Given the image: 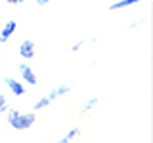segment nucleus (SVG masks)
Here are the masks:
<instances>
[{"label":"nucleus","instance_id":"f257e3e1","mask_svg":"<svg viewBox=\"0 0 153 143\" xmlns=\"http://www.w3.org/2000/svg\"><path fill=\"white\" fill-rule=\"evenodd\" d=\"M8 122L12 128H16V130H27V128L33 126V122H35V114L33 113H19L16 109H10L8 111Z\"/></svg>","mask_w":153,"mask_h":143},{"label":"nucleus","instance_id":"39448f33","mask_svg":"<svg viewBox=\"0 0 153 143\" xmlns=\"http://www.w3.org/2000/svg\"><path fill=\"white\" fill-rule=\"evenodd\" d=\"M16 32V21H8L0 31V42H8V38Z\"/></svg>","mask_w":153,"mask_h":143},{"label":"nucleus","instance_id":"0eeeda50","mask_svg":"<svg viewBox=\"0 0 153 143\" xmlns=\"http://www.w3.org/2000/svg\"><path fill=\"white\" fill-rule=\"evenodd\" d=\"M142 0H119V2H113L111 4V10H121V8H126V6H132V4H138Z\"/></svg>","mask_w":153,"mask_h":143},{"label":"nucleus","instance_id":"ddd939ff","mask_svg":"<svg viewBox=\"0 0 153 143\" xmlns=\"http://www.w3.org/2000/svg\"><path fill=\"white\" fill-rule=\"evenodd\" d=\"M48 2H50V0H36V4H38V6H46Z\"/></svg>","mask_w":153,"mask_h":143},{"label":"nucleus","instance_id":"f8f14e48","mask_svg":"<svg viewBox=\"0 0 153 143\" xmlns=\"http://www.w3.org/2000/svg\"><path fill=\"white\" fill-rule=\"evenodd\" d=\"M80 46H82V40H79V42H76V44H75L73 48H71V50H73V52H76V50H80Z\"/></svg>","mask_w":153,"mask_h":143},{"label":"nucleus","instance_id":"1a4fd4ad","mask_svg":"<svg viewBox=\"0 0 153 143\" xmlns=\"http://www.w3.org/2000/svg\"><path fill=\"white\" fill-rule=\"evenodd\" d=\"M48 103H50V99H48V95H44V97H40V99L35 103V109H36V111H38V109H44Z\"/></svg>","mask_w":153,"mask_h":143},{"label":"nucleus","instance_id":"f03ea898","mask_svg":"<svg viewBox=\"0 0 153 143\" xmlns=\"http://www.w3.org/2000/svg\"><path fill=\"white\" fill-rule=\"evenodd\" d=\"M19 73H21V78H23V82H27V84H31V86H35V84L38 82V78H36L35 71H33L29 65L21 63V65H19Z\"/></svg>","mask_w":153,"mask_h":143},{"label":"nucleus","instance_id":"4468645a","mask_svg":"<svg viewBox=\"0 0 153 143\" xmlns=\"http://www.w3.org/2000/svg\"><path fill=\"white\" fill-rule=\"evenodd\" d=\"M6 2H12V4H21L23 0H6Z\"/></svg>","mask_w":153,"mask_h":143},{"label":"nucleus","instance_id":"6e6552de","mask_svg":"<svg viewBox=\"0 0 153 143\" xmlns=\"http://www.w3.org/2000/svg\"><path fill=\"white\" fill-rule=\"evenodd\" d=\"M76 136H79V128H73V130H69L65 133V137H61L59 143H69V141H73Z\"/></svg>","mask_w":153,"mask_h":143},{"label":"nucleus","instance_id":"9b49d317","mask_svg":"<svg viewBox=\"0 0 153 143\" xmlns=\"http://www.w3.org/2000/svg\"><path fill=\"white\" fill-rule=\"evenodd\" d=\"M96 103H98V99H96V97H92V99H88V101L84 103V111H90V109H92V107H94Z\"/></svg>","mask_w":153,"mask_h":143},{"label":"nucleus","instance_id":"7ed1b4c3","mask_svg":"<svg viewBox=\"0 0 153 143\" xmlns=\"http://www.w3.org/2000/svg\"><path fill=\"white\" fill-rule=\"evenodd\" d=\"M19 55H21L23 59H33V55H35V42L23 40L21 46H19Z\"/></svg>","mask_w":153,"mask_h":143},{"label":"nucleus","instance_id":"9d476101","mask_svg":"<svg viewBox=\"0 0 153 143\" xmlns=\"http://www.w3.org/2000/svg\"><path fill=\"white\" fill-rule=\"evenodd\" d=\"M4 111H8V101H6V95L0 94V113H4Z\"/></svg>","mask_w":153,"mask_h":143},{"label":"nucleus","instance_id":"20e7f679","mask_svg":"<svg viewBox=\"0 0 153 143\" xmlns=\"http://www.w3.org/2000/svg\"><path fill=\"white\" fill-rule=\"evenodd\" d=\"M4 82H6V86L12 90L13 95H23V94H25V88H23V84L19 82V80L12 78V76H6V78H4Z\"/></svg>","mask_w":153,"mask_h":143},{"label":"nucleus","instance_id":"423d86ee","mask_svg":"<svg viewBox=\"0 0 153 143\" xmlns=\"http://www.w3.org/2000/svg\"><path fill=\"white\" fill-rule=\"evenodd\" d=\"M67 92H69V88H67L65 84H63V86H57V88H54V90H52L50 94H48V99L52 101V99L59 97V95H63V94H67Z\"/></svg>","mask_w":153,"mask_h":143}]
</instances>
